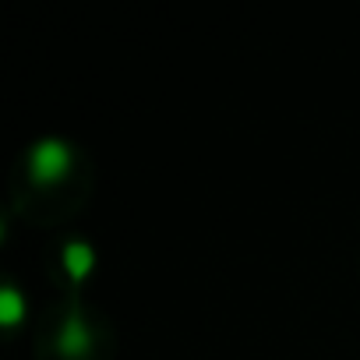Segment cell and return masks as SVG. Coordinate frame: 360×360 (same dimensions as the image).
<instances>
[{
    "mask_svg": "<svg viewBox=\"0 0 360 360\" xmlns=\"http://www.w3.org/2000/svg\"><path fill=\"white\" fill-rule=\"evenodd\" d=\"M71 166V152L64 148V141H39L32 152V176L43 180V184H53L60 180Z\"/></svg>",
    "mask_w": 360,
    "mask_h": 360,
    "instance_id": "cell-1",
    "label": "cell"
},
{
    "mask_svg": "<svg viewBox=\"0 0 360 360\" xmlns=\"http://www.w3.org/2000/svg\"><path fill=\"white\" fill-rule=\"evenodd\" d=\"M64 265L75 279H85L89 269H92V248L89 244H68L64 248Z\"/></svg>",
    "mask_w": 360,
    "mask_h": 360,
    "instance_id": "cell-2",
    "label": "cell"
},
{
    "mask_svg": "<svg viewBox=\"0 0 360 360\" xmlns=\"http://www.w3.org/2000/svg\"><path fill=\"white\" fill-rule=\"evenodd\" d=\"M60 349L71 353V356L89 349V328H85L78 318H71V321L64 325V332H60Z\"/></svg>",
    "mask_w": 360,
    "mask_h": 360,
    "instance_id": "cell-3",
    "label": "cell"
},
{
    "mask_svg": "<svg viewBox=\"0 0 360 360\" xmlns=\"http://www.w3.org/2000/svg\"><path fill=\"white\" fill-rule=\"evenodd\" d=\"M22 318V297H18V290H4V293H0V321H4V325H15Z\"/></svg>",
    "mask_w": 360,
    "mask_h": 360,
    "instance_id": "cell-4",
    "label": "cell"
}]
</instances>
